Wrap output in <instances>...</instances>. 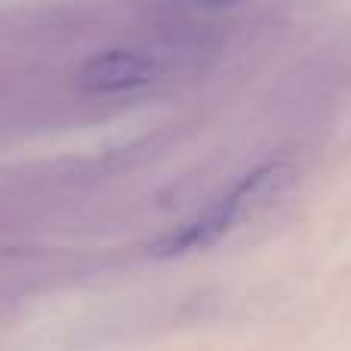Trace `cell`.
<instances>
[{
    "label": "cell",
    "instance_id": "1",
    "mask_svg": "<svg viewBox=\"0 0 351 351\" xmlns=\"http://www.w3.org/2000/svg\"><path fill=\"white\" fill-rule=\"evenodd\" d=\"M293 179V167L284 160H268V164L256 167V170L243 173L228 191H222L216 200L188 216L182 225L170 228L164 237L152 243V256L158 259H173V256H185L194 250H206L219 243L225 234H231L241 219L253 216V210L265 206L274 194H280Z\"/></svg>",
    "mask_w": 351,
    "mask_h": 351
},
{
    "label": "cell",
    "instance_id": "2",
    "mask_svg": "<svg viewBox=\"0 0 351 351\" xmlns=\"http://www.w3.org/2000/svg\"><path fill=\"white\" fill-rule=\"evenodd\" d=\"M154 80V62L136 49H105L80 68V86L90 96H123Z\"/></svg>",
    "mask_w": 351,
    "mask_h": 351
},
{
    "label": "cell",
    "instance_id": "3",
    "mask_svg": "<svg viewBox=\"0 0 351 351\" xmlns=\"http://www.w3.org/2000/svg\"><path fill=\"white\" fill-rule=\"evenodd\" d=\"M197 3L210 6V10H219V6H231V3H241V0H197Z\"/></svg>",
    "mask_w": 351,
    "mask_h": 351
}]
</instances>
